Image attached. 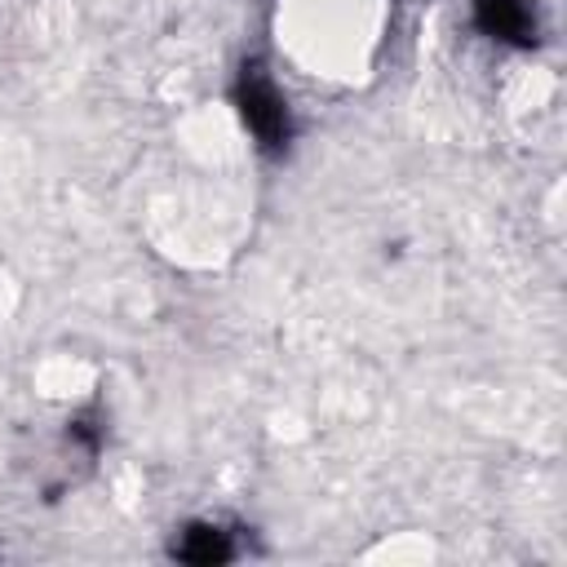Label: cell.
Returning <instances> with one entry per match:
<instances>
[{"label":"cell","instance_id":"obj_3","mask_svg":"<svg viewBox=\"0 0 567 567\" xmlns=\"http://www.w3.org/2000/svg\"><path fill=\"white\" fill-rule=\"evenodd\" d=\"M173 554L182 558V563H199V567H213V563H226L235 549H230V540H226V532H217V527H190L177 545H173Z\"/></svg>","mask_w":567,"mask_h":567},{"label":"cell","instance_id":"obj_1","mask_svg":"<svg viewBox=\"0 0 567 567\" xmlns=\"http://www.w3.org/2000/svg\"><path fill=\"white\" fill-rule=\"evenodd\" d=\"M235 102H239V115H244V124L252 128V137H257L261 146L288 142V106H284L279 89H275L257 66L239 75Z\"/></svg>","mask_w":567,"mask_h":567},{"label":"cell","instance_id":"obj_2","mask_svg":"<svg viewBox=\"0 0 567 567\" xmlns=\"http://www.w3.org/2000/svg\"><path fill=\"white\" fill-rule=\"evenodd\" d=\"M474 22L496 35V40H509V44H527L536 22L532 13L518 4V0H474Z\"/></svg>","mask_w":567,"mask_h":567}]
</instances>
